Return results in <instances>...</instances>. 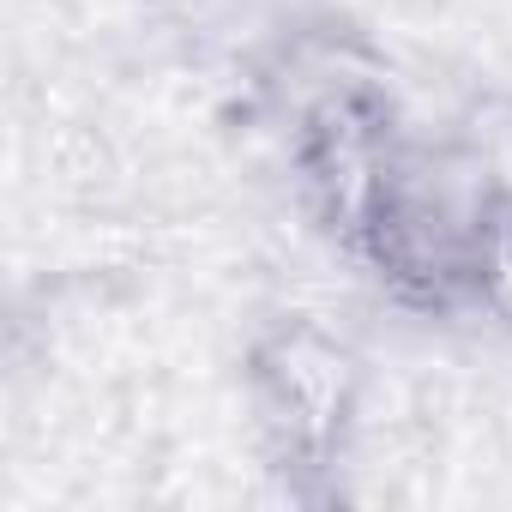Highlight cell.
Returning a JSON list of instances; mask_svg holds the SVG:
<instances>
[{
  "instance_id": "obj_2",
  "label": "cell",
  "mask_w": 512,
  "mask_h": 512,
  "mask_svg": "<svg viewBox=\"0 0 512 512\" xmlns=\"http://www.w3.org/2000/svg\"><path fill=\"white\" fill-rule=\"evenodd\" d=\"M482 278H488V296L512 314V235H494L488 241V272Z\"/></svg>"
},
{
  "instance_id": "obj_1",
  "label": "cell",
  "mask_w": 512,
  "mask_h": 512,
  "mask_svg": "<svg viewBox=\"0 0 512 512\" xmlns=\"http://www.w3.org/2000/svg\"><path fill=\"white\" fill-rule=\"evenodd\" d=\"M350 356L320 338V332H290L266 350V398H272V416L284 422L290 446L320 458L332 440H338V422L350 410Z\"/></svg>"
}]
</instances>
